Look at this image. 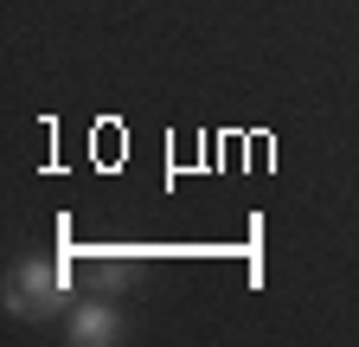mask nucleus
<instances>
[{
    "instance_id": "f257e3e1",
    "label": "nucleus",
    "mask_w": 359,
    "mask_h": 347,
    "mask_svg": "<svg viewBox=\"0 0 359 347\" xmlns=\"http://www.w3.org/2000/svg\"><path fill=\"white\" fill-rule=\"evenodd\" d=\"M65 302H71V264L52 251H32L7 277V315H20V322H58Z\"/></svg>"
},
{
    "instance_id": "f03ea898",
    "label": "nucleus",
    "mask_w": 359,
    "mask_h": 347,
    "mask_svg": "<svg viewBox=\"0 0 359 347\" xmlns=\"http://www.w3.org/2000/svg\"><path fill=\"white\" fill-rule=\"evenodd\" d=\"M77 347H116L128 328H122V315L109 309V302H77L71 309V328H65Z\"/></svg>"
}]
</instances>
